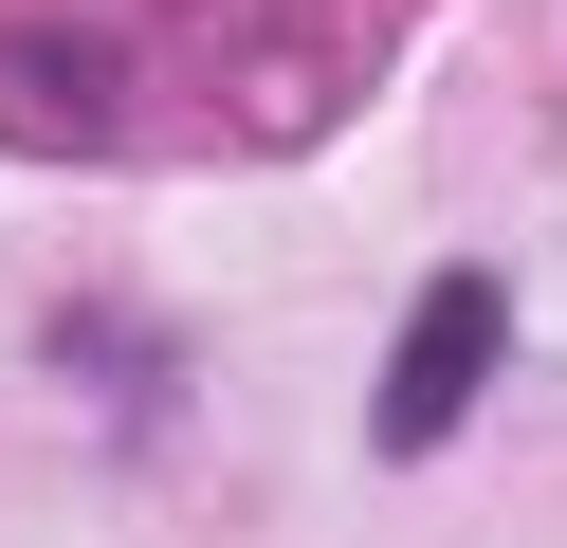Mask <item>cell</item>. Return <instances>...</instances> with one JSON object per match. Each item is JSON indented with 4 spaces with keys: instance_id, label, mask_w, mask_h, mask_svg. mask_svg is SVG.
Returning a JSON list of instances; mask_svg holds the SVG:
<instances>
[{
    "instance_id": "6da1fadb",
    "label": "cell",
    "mask_w": 567,
    "mask_h": 548,
    "mask_svg": "<svg viewBox=\"0 0 567 548\" xmlns=\"http://www.w3.org/2000/svg\"><path fill=\"white\" fill-rule=\"evenodd\" d=\"M494 329H513V292H494V275H440V292H421L403 365H384V402H367L384 457H440V438H457V402L494 384Z\"/></svg>"
},
{
    "instance_id": "7a4b0ae2",
    "label": "cell",
    "mask_w": 567,
    "mask_h": 548,
    "mask_svg": "<svg viewBox=\"0 0 567 548\" xmlns=\"http://www.w3.org/2000/svg\"><path fill=\"white\" fill-rule=\"evenodd\" d=\"M0 73H19V92H38L55 128H111V55H92L74 19H19V37H0Z\"/></svg>"
}]
</instances>
